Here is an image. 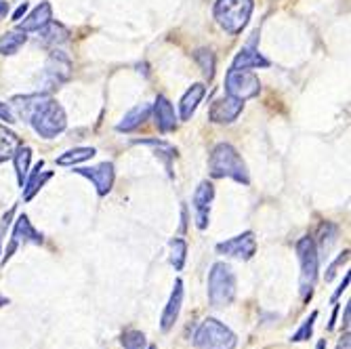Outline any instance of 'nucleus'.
<instances>
[{
    "mask_svg": "<svg viewBox=\"0 0 351 349\" xmlns=\"http://www.w3.org/2000/svg\"><path fill=\"white\" fill-rule=\"evenodd\" d=\"M11 104H13L17 116L23 118L25 122H29L32 129H34L45 139L57 137L68 124V118H66L63 108L45 93L25 95V97H15Z\"/></svg>",
    "mask_w": 351,
    "mask_h": 349,
    "instance_id": "obj_1",
    "label": "nucleus"
},
{
    "mask_svg": "<svg viewBox=\"0 0 351 349\" xmlns=\"http://www.w3.org/2000/svg\"><path fill=\"white\" fill-rule=\"evenodd\" d=\"M208 169H210V175L215 179L230 177V179H234L238 183H244V185H248V181H250L244 160L236 152V147H232L230 143H219L213 149Z\"/></svg>",
    "mask_w": 351,
    "mask_h": 349,
    "instance_id": "obj_2",
    "label": "nucleus"
},
{
    "mask_svg": "<svg viewBox=\"0 0 351 349\" xmlns=\"http://www.w3.org/2000/svg\"><path fill=\"white\" fill-rule=\"evenodd\" d=\"M236 297V276L228 263H215L208 272V301L213 307H228Z\"/></svg>",
    "mask_w": 351,
    "mask_h": 349,
    "instance_id": "obj_3",
    "label": "nucleus"
},
{
    "mask_svg": "<svg viewBox=\"0 0 351 349\" xmlns=\"http://www.w3.org/2000/svg\"><path fill=\"white\" fill-rule=\"evenodd\" d=\"M252 7H254L252 0H217L215 19L223 29L230 32V34H240L248 25Z\"/></svg>",
    "mask_w": 351,
    "mask_h": 349,
    "instance_id": "obj_4",
    "label": "nucleus"
},
{
    "mask_svg": "<svg viewBox=\"0 0 351 349\" xmlns=\"http://www.w3.org/2000/svg\"><path fill=\"white\" fill-rule=\"evenodd\" d=\"M297 257L301 263V297L303 303H307L315 287L317 269H320V255H317V246L313 238L305 236L297 242Z\"/></svg>",
    "mask_w": 351,
    "mask_h": 349,
    "instance_id": "obj_5",
    "label": "nucleus"
},
{
    "mask_svg": "<svg viewBox=\"0 0 351 349\" xmlns=\"http://www.w3.org/2000/svg\"><path fill=\"white\" fill-rule=\"evenodd\" d=\"M198 349H234L238 339L236 335L215 318H206L191 337Z\"/></svg>",
    "mask_w": 351,
    "mask_h": 349,
    "instance_id": "obj_6",
    "label": "nucleus"
},
{
    "mask_svg": "<svg viewBox=\"0 0 351 349\" xmlns=\"http://www.w3.org/2000/svg\"><path fill=\"white\" fill-rule=\"evenodd\" d=\"M226 91L232 97L244 101L250 97H257L261 91V82L248 70H230L226 76Z\"/></svg>",
    "mask_w": 351,
    "mask_h": 349,
    "instance_id": "obj_7",
    "label": "nucleus"
},
{
    "mask_svg": "<svg viewBox=\"0 0 351 349\" xmlns=\"http://www.w3.org/2000/svg\"><path fill=\"white\" fill-rule=\"evenodd\" d=\"M217 250L221 252V255L248 261V259H252L254 252H257V240H254L252 232H244V234H240L236 238H230L226 242H219Z\"/></svg>",
    "mask_w": 351,
    "mask_h": 349,
    "instance_id": "obj_8",
    "label": "nucleus"
},
{
    "mask_svg": "<svg viewBox=\"0 0 351 349\" xmlns=\"http://www.w3.org/2000/svg\"><path fill=\"white\" fill-rule=\"evenodd\" d=\"M43 244V234L34 230V226L29 224L27 215H19L17 221H15V228H13V238H11V244L5 252V261H9L13 257V252L17 250V246L21 244Z\"/></svg>",
    "mask_w": 351,
    "mask_h": 349,
    "instance_id": "obj_9",
    "label": "nucleus"
},
{
    "mask_svg": "<svg viewBox=\"0 0 351 349\" xmlns=\"http://www.w3.org/2000/svg\"><path fill=\"white\" fill-rule=\"evenodd\" d=\"M215 198V187L213 183L208 181H202L196 192H194V200H191V204H194V213H196V226L200 230H206L208 226V215H210V202Z\"/></svg>",
    "mask_w": 351,
    "mask_h": 349,
    "instance_id": "obj_10",
    "label": "nucleus"
},
{
    "mask_svg": "<svg viewBox=\"0 0 351 349\" xmlns=\"http://www.w3.org/2000/svg\"><path fill=\"white\" fill-rule=\"evenodd\" d=\"M242 108H244V104L240 99H236V97H232V95H228V97L217 99L210 106L208 118L215 124H230V122H234L242 114Z\"/></svg>",
    "mask_w": 351,
    "mask_h": 349,
    "instance_id": "obj_11",
    "label": "nucleus"
},
{
    "mask_svg": "<svg viewBox=\"0 0 351 349\" xmlns=\"http://www.w3.org/2000/svg\"><path fill=\"white\" fill-rule=\"evenodd\" d=\"M76 173L86 177L88 181H93V185L97 187L99 196H106L114 185V165H110V163H104L93 169H78Z\"/></svg>",
    "mask_w": 351,
    "mask_h": 349,
    "instance_id": "obj_12",
    "label": "nucleus"
},
{
    "mask_svg": "<svg viewBox=\"0 0 351 349\" xmlns=\"http://www.w3.org/2000/svg\"><path fill=\"white\" fill-rule=\"evenodd\" d=\"M181 303H183V282L175 280V289L171 293V299H169V303L162 311V318H160L162 333H169L175 326V322L179 318V311H181Z\"/></svg>",
    "mask_w": 351,
    "mask_h": 349,
    "instance_id": "obj_13",
    "label": "nucleus"
},
{
    "mask_svg": "<svg viewBox=\"0 0 351 349\" xmlns=\"http://www.w3.org/2000/svg\"><path fill=\"white\" fill-rule=\"evenodd\" d=\"M154 118H156L158 131H162V133L175 131V126H177V116H175L173 104L165 97V95H160V97L156 99V106H154Z\"/></svg>",
    "mask_w": 351,
    "mask_h": 349,
    "instance_id": "obj_14",
    "label": "nucleus"
},
{
    "mask_svg": "<svg viewBox=\"0 0 351 349\" xmlns=\"http://www.w3.org/2000/svg\"><path fill=\"white\" fill-rule=\"evenodd\" d=\"M70 76V59L63 55L61 51H53V55L49 57L47 63V78L53 86H57L59 82H63Z\"/></svg>",
    "mask_w": 351,
    "mask_h": 349,
    "instance_id": "obj_15",
    "label": "nucleus"
},
{
    "mask_svg": "<svg viewBox=\"0 0 351 349\" xmlns=\"http://www.w3.org/2000/svg\"><path fill=\"white\" fill-rule=\"evenodd\" d=\"M51 21H53V9H51V5H49V3H40L34 11H32V13L19 23L17 29H21V32H38V29H43L47 23H51Z\"/></svg>",
    "mask_w": 351,
    "mask_h": 349,
    "instance_id": "obj_16",
    "label": "nucleus"
},
{
    "mask_svg": "<svg viewBox=\"0 0 351 349\" xmlns=\"http://www.w3.org/2000/svg\"><path fill=\"white\" fill-rule=\"evenodd\" d=\"M204 95H206V86L202 82L194 84L191 88H187V93L183 95V99H181V120H189L191 116H194L198 104L204 99Z\"/></svg>",
    "mask_w": 351,
    "mask_h": 349,
    "instance_id": "obj_17",
    "label": "nucleus"
},
{
    "mask_svg": "<svg viewBox=\"0 0 351 349\" xmlns=\"http://www.w3.org/2000/svg\"><path fill=\"white\" fill-rule=\"evenodd\" d=\"M267 66H269V61L259 51L246 47L236 55V59L232 63V70H250V68H267Z\"/></svg>",
    "mask_w": 351,
    "mask_h": 349,
    "instance_id": "obj_18",
    "label": "nucleus"
},
{
    "mask_svg": "<svg viewBox=\"0 0 351 349\" xmlns=\"http://www.w3.org/2000/svg\"><path fill=\"white\" fill-rule=\"evenodd\" d=\"M149 112H152V106H149V104L135 106L129 114H126V116L122 118V122H118L116 129H118L120 133H122V131H124V133H131V131L139 129V126L147 120Z\"/></svg>",
    "mask_w": 351,
    "mask_h": 349,
    "instance_id": "obj_19",
    "label": "nucleus"
},
{
    "mask_svg": "<svg viewBox=\"0 0 351 349\" xmlns=\"http://www.w3.org/2000/svg\"><path fill=\"white\" fill-rule=\"evenodd\" d=\"M25 43H27L25 32H21V29L7 32V34L0 38V55H15Z\"/></svg>",
    "mask_w": 351,
    "mask_h": 349,
    "instance_id": "obj_20",
    "label": "nucleus"
},
{
    "mask_svg": "<svg viewBox=\"0 0 351 349\" xmlns=\"http://www.w3.org/2000/svg\"><path fill=\"white\" fill-rule=\"evenodd\" d=\"M19 145H21L19 137L13 131H9L7 126H0V163L9 160Z\"/></svg>",
    "mask_w": 351,
    "mask_h": 349,
    "instance_id": "obj_21",
    "label": "nucleus"
},
{
    "mask_svg": "<svg viewBox=\"0 0 351 349\" xmlns=\"http://www.w3.org/2000/svg\"><path fill=\"white\" fill-rule=\"evenodd\" d=\"M15 163V173H17V181L23 187V181L27 179V169H29V160H32V149L27 145H19L15 149V154L11 156Z\"/></svg>",
    "mask_w": 351,
    "mask_h": 349,
    "instance_id": "obj_22",
    "label": "nucleus"
},
{
    "mask_svg": "<svg viewBox=\"0 0 351 349\" xmlns=\"http://www.w3.org/2000/svg\"><path fill=\"white\" fill-rule=\"evenodd\" d=\"M95 156V149L93 147H76V149H70L66 154H61L57 158V165L59 167H74L78 163H84V160H90Z\"/></svg>",
    "mask_w": 351,
    "mask_h": 349,
    "instance_id": "obj_23",
    "label": "nucleus"
},
{
    "mask_svg": "<svg viewBox=\"0 0 351 349\" xmlns=\"http://www.w3.org/2000/svg\"><path fill=\"white\" fill-rule=\"evenodd\" d=\"M38 32H43V43L45 45H51V47H55V45H61V43H66L68 40V29L63 27L61 23H47L43 29H38Z\"/></svg>",
    "mask_w": 351,
    "mask_h": 349,
    "instance_id": "obj_24",
    "label": "nucleus"
},
{
    "mask_svg": "<svg viewBox=\"0 0 351 349\" xmlns=\"http://www.w3.org/2000/svg\"><path fill=\"white\" fill-rule=\"evenodd\" d=\"M43 167H45V163L40 160V163L36 165L34 175H32V179H29L27 185H25V192H23V200H25V202H29L32 198H34V194L45 185V181L51 179V173H43Z\"/></svg>",
    "mask_w": 351,
    "mask_h": 349,
    "instance_id": "obj_25",
    "label": "nucleus"
},
{
    "mask_svg": "<svg viewBox=\"0 0 351 349\" xmlns=\"http://www.w3.org/2000/svg\"><path fill=\"white\" fill-rule=\"evenodd\" d=\"M185 257H187V244H185V240L175 238V240L171 242V263H173V267H175L177 272L183 269Z\"/></svg>",
    "mask_w": 351,
    "mask_h": 349,
    "instance_id": "obj_26",
    "label": "nucleus"
},
{
    "mask_svg": "<svg viewBox=\"0 0 351 349\" xmlns=\"http://www.w3.org/2000/svg\"><path fill=\"white\" fill-rule=\"evenodd\" d=\"M120 341L124 349H145V335L141 330H124Z\"/></svg>",
    "mask_w": 351,
    "mask_h": 349,
    "instance_id": "obj_27",
    "label": "nucleus"
},
{
    "mask_svg": "<svg viewBox=\"0 0 351 349\" xmlns=\"http://www.w3.org/2000/svg\"><path fill=\"white\" fill-rule=\"evenodd\" d=\"M315 320H317V311H311V315H309V318L301 324V328L291 337V341L301 343V341L311 339V335H313V326H315Z\"/></svg>",
    "mask_w": 351,
    "mask_h": 349,
    "instance_id": "obj_28",
    "label": "nucleus"
},
{
    "mask_svg": "<svg viewBox=\"0 0 351 349\" xmlns=\"http://www.w3.org/2000/svg\"><path fill=\"white\" fill-rule=\"evenodd\" d=\"M196 61L200 63V68H202L204 76H208V78L215 76V55H213L210 51H206V49L198 51V53H196Z\"/></svg>",
    "mask_w": 351,
    "mask_h": 349,
    "instance_id": "obj_29",
    "label": "nucleus"
},
{
    "mask_svg": "<svg viewBox=\"0 0 351 349\" xmlns=\"http://www.w3.org/2000/svg\"><path fill=\"white\" fill-rule=\"evenodd\" d=\"M347 259H349V250H345V252H343V255H341V257H339V259H337V261H335V263H332V265H330V267L326 269V272H328V274L324 276V278H326V282H330V280L335 278V274H337L339 265H343V263H345Z\"/></svg>",
    "mask_w": 351,
    "mask_h": 349,
    "instance_id": "obj_30",
    "label": "nucleus"
},
{
    "mask_svg": "<svg viewBox=\"0 0 351 349\" xmlns=\"http://www.w3.org/2000/svg\"><path fill=\"white\" fill-rule=\"evenodd\" d=\"M0 120H5L7 124H13L15 122V114L11 112V108L7 104L0 101Z\"/></svg>",
    "mask_w": 351,
    "mask_h": 349,
    "instance_id": "obj_31",
    "label": "nucleus"
},
{
    "mask_svg": "<svg viewBox=\"0 0 351 349\" xmlns=\"http://www.w3.org/2000/svg\"><path fill=\"white\" fill-rule=\"evenodd\" d=\"M347 287H349V274H347V276L343 278L341 287H339V289L335 291V295H332V299H330V301H332V303H337V299H339V297H341V295H343V293L347 291Z\"/></svg>",
    "mask_w": 351,
    "mask_h": 349,
    "instance_id": "obj_32",
    "label": "nucleus"
},
{
    "mask_svg": "<svg viewBox=\"0 0 351 349\" xmlns=\"http://www.w3.org/2000/svg\"><path fill=\"white\" fill-rule=\"evenodd\" d=\"M349 339H351V337H349V330H347L345 337L339 341V347H337V349H351V341H349Z\"/></svg>",
    "mask_w": 351,
    "mask_h": 349,
    "instance_id": "obj_33",
    "label": "nucleus"
},
{
    "mask_svg": "<svg viewBox=\"0 0 351 349\" xmlns=\"http://www.w3.org/2000/svg\"><path fill=\"white\" fill-rule=\"evenodd\" d=\"M25 11H27V3L19 5V9L13 13V21H19V19H21V15H25Z\"/></svg>",
    "mask_w": 351,
    "mask_h": 349,
    "instance_id": "obj_34",
    "label": "nucleus"
},
{
    "mask_svg": "<svg viewBox=\"0 0 351 349\" xmlns=\"http://www.w3.org/2000/svg\"><path fill=\"white\" fill-rule=\"evenodd\" d=\"M349 311H351V307L345 305V315H343V328L345 330H349Z\"/></svg>",
    "mask_w": 351,
    "mask_h": 349,
    "instance_id": "obj_35",
    "label": "nucleus"
},
{
    "mask_svg": "<svg viewBox=\"0 0 351 349\" xmlns=\"http://www.w3.org/2000/svg\"><path fill=\"white\" fill-rule=\"evenodd\" d=\"M337 311H339V305L335 303V311H332V318H330V324H328V330H335V322H337Z\"/></svg>",
    "mask_w": 351,
    "mask_h": 349,
    "instance_id": "obj_36",
    "label": "nucleus"
},
{
    "mask_svg": "<svg viewBox=\"0 0 351 349\" xmlns=\"http://www.w3.org/2000/svg\"><path fill=\"white\" fill-rule=\"evenodd\" d=\"M7 13H9V5H7V3H3V0H0V19H3Z\"/></svg>",
    "mask_w": 351,
    "mask_h": 349,
    "instance_id": "obj_37",
    "label": "nucleus"
},
{
    "mask_svg": "<svg viewBox=\"0 0 351 349\" xmlns=\"http://www.w3.org/2000/svg\"><path fill=\"white\" fill-rule=\"evenodd\" d=\"M315 349H326V341H324V339H322V341H317Z\"/></svg>",
    "mask_w": 351,
    "mask_h": 349,
    "instance_id": "obj_38",
    "label": "nucleus"
},
{
    "mask_svg": "<svg viewBox=\"0 0 351 349\" xmlns=\"http://www.w3.org/2000/svg\"><path fill=\"white\" fill-rule=\"evenodd\" d=\"M3 305H9V299H7V297H3V295H0V307H3Z\"/></svg>",
    "mask_w": 351,
    "mask_h": 349,
    "instance_id": "obj_39",
    "label": "nucleus"
},
{
    "mask_svg": "<svg viewBox=\"0 0 351 349\" xmlns=\"http://www.w3.org/2000/svg\"><path fill=\"white\" fill-rule=\"evenodd\" d=\"M149 349H156V345H149Z\"/></svg>",
    "mask_w": 351,
    "mask_h": 349,
    "instance_id": "obj_40",
    "label": "nucleus"
}]
</instances>
